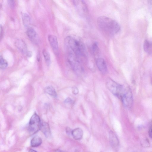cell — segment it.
<instances>
[{
  "label": "cell",
  "mask_w": 152,
  "mask_h": 152,
  "mask_svg": "<svg viewBox=\"0 0 152 152\" xmlns=\"http://www.w3.org/2000/svg\"><path fill=\"white\" fill-rule=\"evenodd\" d=\"M66 53H70L82 61L87 55L86 47L81 39L75 36H68L64 40Z\"/></svg>",
  "instance_id": "obj_1"
},
{
  "label": "cell",
  "mask_w": 152,
  "mask_h": 152,
  "mask_svg": "<svg viewBox=\"0 0 152 152\" xmlns=\"http://www.w3.org/2000/svg\"><path fill=\"white\" fill-rule=\"evenodd\" d=\"M97 23L100 29L109 35L115 34L120 29L119 25L116 21L106 16L99 17L97 19Z\"/></svg>",
  "instance_id": "obj_2"
},
{
  "label": "cell",
  "mask_w": 152,
  "mask_h": 152,
  "mask_svg": "<svg viewBox=\"0 0 152 152\" xmlns=\"http://www.w3.org/2000/svg\"><path fill=\"white\" fill-rule=\"evenodd\" d=\"M41 122L39 117L36 113H34L31 117L28 126V130L31 134L36 133L40 129Z\"/></svg>",
  "instance_id": "obj_3"
},
{
  "label": "cell",
  "mask_w": 152,
  "mask_h": 152,
  "mask_svg": "<svg viewBox=\"0 0 152 152\" xmlns=\"http://www.w3.org/2000/svg\"><path fill=\"white\" fill-rule=\"evenodd\" d=\"M73 3L77 12L82 17H86L88 14V10L87 6L83 1H73Z\"/></svg>",
  "instance_id": "obj_4"
},
{
  "label": "cell",
  "mask_w": 152,
  "mask_h": 152,
  "mask_svg": "<svg viewBox=\"0 0 152 152\" xmlns=\"http://www.w3.org/2000/svg\"><path fill=\"white\" fill-rule=\"evenodd\" d=\"M121 99L125 107L129 108L131 107L133 103L132 94L131 90L129 87Z\"/></svg>",
  "instance_id": "obj_5"
},
{
  "label": "cell",
  "mask_w": 152,
  "mask_h": 152,
  "mask_svg": "<svg viewBox=\"0 0 152 152\" xmlns=\"http://www.w3.org/2000/svg\"><path fill=\"white\" fill-rule=\"evenodd\" d=\"M106 85L107 89L113 94L117 97L121 85L111 79L108 80Z\"/></svg>",
  "instance_id": "obj_6"
},
{
  "label": "cell",
  "mask_w": 152,
  "mask_h": 152,
  "mask_svg": "<svg viewBox=\"0 0 152 152\" xmlns=\"http://www.w3.org/2000/svg\"><path fill=\"white\" fill-rule=\"evenodd\" d=\"M26 33L28 37L33 42L36 43L38 42V35L34 28L31 27H28Z\"/></svg>",
  "instance_id": "obj_7"
},
{
  "label": "cell",
  "mask_w": 152,
  "mask_h": 152,
  "mask_svg": "<svg viewBox=\"0 0 152 152\" xmlns=\"http://www.w3.org/2000/svg\"><path fill=\"white\" fill-rule=\"evenodd\" d=\"M109 137L111 146L113 149H117L119 145V142L117 136L113 132L110 131L109 133Z\"/></svg>",
  "instance_id": "obj_8"
},
{
  "label": "cell",
  "mask_w": 152,
  "mask_h": 152,
  "mask_svg": "<svg viewBox=\"0 0 152 152\" xmlns=\"http://www.w3.org/2000/svg\"><path fill=\"white\" fill-rule=\"evenodd\" d=\"M15 47L22 53L26 54L28 51L24 42L21 39L17 40L15 43Z\"/></svg>",
  "instance_id": "obj_9"
},
{
  "label": "cell",
  "mask_w": 152,
  "mask_h": 152,
  "mask_svg": "<svg viewBox=\"0 0 152 152\" xmlns=\"http://www.w3.org/2000/svg\"><path fill=\"white\" fill-rule=\"evenodd\" d=\"M48 39L51 48L55 53L58 50V44L56 37L54 35L50 34L48 36Z\"/></svg>",
  "instance_id": "obj_10"
},
{
  "label": "cell",
  "mask_w": 152,
  "mask_h": 152,
  "mask_svg": "<svg viewBox=\"0 0 152 152\" xmlns=\"http://www.w3.org/2000/svg\"><path fill=\"white\" fill-rule=\"evenodd\" d=\"M96 64L98 69L101 72L103 73L107 72V68L106 64L103 58H97L96 61Z\"/></svg>",
  "instance_id": "obj_11"
},
{
  "label": "cell",
  "mask_w": 152,
  "mask_h": 152,
  "mask_svg": "<svg viewBox=\"0 0 152 152\" xmlns=\"http://www.w3.org/2000/svg\"><path fill=\"white\" fill-rule=\"evenodd\" d=\"M40 130L46 137H49L51 136L50 128L48 123L45 122L41 123Z\"/></svg>",
  "instance_id": "obj_12"
},
{
  "label": "cell",
  "mask_w": 152,
  "mask_h": 152,
  "mask_svg": "<svg viewBox=\"0 0 152 152\" xmlns=\"http://www.w3.org/2000/svg\"><path fill=\"white\" fill-rule=\"evenodd\" d=\"M83 132V130L80 128H76L72 130V136L76 140H80L82 138Z\"/></svg>",
  "instance_id": "obj_13"
},
{
  "label": "cell",
  "mask_w": 152,
  "mask_h": 152,
  "mask_svg": "<svg viewBox=\"0 0 152 152\" xmlns=\"http://www.w3.org/2000/svg\"><path fill=\"white\" fill-rule=\"evenodd\" d=\"M143 49L148 54H152V42L147 40H145L144 43Z\"/></svg>",
  "instance_id": "obj_14"
},
{
  "label": "cell",
  "mask_w": 152,
  "mask_h": 152,
  "mask_svg": "<svg viewBox=\"0 0 152 152\" xmlns=\"http://www.w3.org/2000/svg\"><path fill=\"white\" fill-rule=\"evenodd\" d=\"M42 143L40 137L36 136L33 137L31 141V145L32 147H36L39 146Z\"/></svg>",
  "instance_id": "obj_15"
},
{
  "label": "cell",
  "mask_w": 152,
  "mask_h": 152,
  "mask_svg": "<svg viewBox=\"0 0 152 152\" xmlns=\"http://www.w3.org/2000/svg\"><path fill=\"white\" fill-rule=\"evenodd\" d=\"M22 20L24 26L29 27L31 22V18L29 15L26 13H24L22 16Z\"/></svg>",
  "instance_id": "obj_16"
},
{
  "label": "cell",
  "mask_w": 152,
  "mask_h": 152,
  "mask_svg": "<svg viewBox=\"0 0 152 152\" xmlns=\"http://www.w3.org/2000/svg\"><path fill=\"white\" fill-rule=\"evenodd\" d=\"M45 91L46 93L54 97L57 96V93L54 88L52 86H48L45 89Z\"/></svg>",
  "instance_id": "obj_17"
},
{
  "label": "cell",
  "mask_w": 152,
  "mask_h": 152,
  "mask_svg": "<svg viewBox=\"0 0 152 152\" xmlns=\"http://www.w3.org/2000/svg\"><path fill=\"white\" fill-rule=\"evenodd\" d=\"M42 53L47 65L49 66L51 62L50 53L45 49L43 50Z\"/></svg>",
  "instance_id": "obj_18"
},
{
  "label": "cell",
  "mask_w": 152,
  "mask_h": 152,
  "mask_svg": "<svg viewBox=\"0 0 152 152\" xmlns=\"http://www.w3.org/2000/svg\"><path fill=\"white\" fill-rule=\"evenodd\" d=\"M8 66V63L7 61L2 56L0 57V68L4 69L6 68Z\"/></svg>",
  "instance_id": "obj_19"
},
{
  "label": "cell",
  "mask_w": 152,
  "mask_h": 152,
  "mask_svg": "<svg viewBox=\"0 0 152 152\" xmlns=\"http://www.w3.org/2000/svg\"><path fill=\"white\" fill-rule=\"evenodd\" d=\"M92 51L93 53L94 54H96L98 52L99 48L98 45L96 42L94 43L92 47Z\"/></svg>",
  "instance_id": "obj_20"
},
{
  "label": "cell",
  "mask_w": 152,
  "mask_h": 152,
  "mask_svg": "<svg viewBox=\"0 0 152 152\" xmlns=\"http://www.w3.org/2000/svg\"><path fill=\"white\" fill-rule=\"evenodd\" d=\"M141 143V145L143 146L148 147L149 146V142L148 139H146Z\"/></svg>",
  "instance_id": "obj_21"
},
{
  "label": "cell",
  "mask_w": 152,
  "mask_h": 152,
  "mask_svg": "<svg viewBox=\"0 0 152 152\" xmlns=\"http://www.w3.org/2000/svg\"><path fill=\"white\" fill-rule=\"evenodd\" d=\"M8 4L12 9H13L15 6V1L14 0H8Z\"/></svg>",
  "instance_id": "obj_22"
},
{
  "label": "cell",
  "mask_w": 152,
  "mask_h": 152,
  "mask_svg": "<svg viewBox=\"0 0 152 152\" xmlns=\"http://www.w3.org/2000/svg\"><path fill=\"white\" fill-rule=\"evenodd\" d=\"M64 103L68 105H71L73 103V101L70 98L68 97L64 101Z\"/></svg>",
  "instance_id": "obj_23"
},
{
  "label": "cell",
  "mask_w": 152,
  "mask_h": 152,
  "mask_svg": "<svg viewBox=\"0 0 152 152\" xmlns=\"http://www.w3.org/2000/svg\"><path fill=\"white\" fill-rule=\"evenodd\" d=\"M72 130L69 127H67L66 128V134L69 136L72 135Z\"/></svg>",
  "instance_id": "obj_24"
},
{
  "label": "cell",
  "mask_w": 152,
  "mask_h": 152,
  "mask_svg": "<svg viewBox=\"0 0 152 152\" xmlns=\"http://www.w3.org/2000/svg\"><path fill=\"white\" fill-rule=\"evenodd\" d=\"M72 93L75 95L79 93V90L78 88L75 86L72 87Z\"/></svg>",
  "instance_id": "obj_25"
},
{
  "label": "cell",
  "mask_w": 152,
  "mask_h": 152,
  "mask_svg": "<svg viewBox=\"0 0 152 152\" xmlns=\"http://www.w3.org/2000/svg\"><path fill=\"white\" fill-rule=\"evenodd\" d=\"M148 5L150 11L152 13V1H148Z\"/></svg>",
  "instance_id": "obj_26"
},
{
  "label": "cell",
  "mask_w": 152,
  "mask_h": 152,
  "mask_svg": "<svg viewBox=\"0 0 152 152\" xmlns=\"http://www.w3.org/2000/svg\"><path fill=\"white\" fill-rule=\"evenodd\" d=\"M0 40H1V39L3 35V31L2 27V26L1 25H0Z\"/></svg>",
  "instance_id": "obj_27"
},
{
  "label": "cell",
  "mask_w": 152,
  "mask_h": 152,
  "mask_svg": "<svg viewBox=\"0 0 152 152\" xmlns=\"http://www.w3.org/2000/svg\"><path fill=\"white\" fill-rule=\"evenodd\" d=\"M148 134L149 137L152 138V124L149 130Z\"/></svg>",
  "instance_id": "obj_28"
},
{
  "label": "cell",
  "mask_w": 152,
  "mask_h": 152,
  "mask_svg": "<svg viewBox=\"0 0 152 152\" xmlns=\"http://www.w3.org/2000/svg\"><path fill=\"white\" fill-rule=\"evenodd\" d=\"M26 55L28 57H31L32 55V53L31 51H28Z\"/></svg>",
  "instance_id": "obj_29"
},
{
  "label": "cell",
  "mask_w": 152,
  "mask_h": 152,
  "mask_svg": "<svg viewBox=\"0 0 152 152\" xmlns=\"http://www.w3.org/2000/svg\"><path fill=\"white\" fill-rule=\"evenodd\" d=\"M29 152H37L36 151L34 150L33 149H29Z\"/></svg>",
  "instance_id": "obj_30"
},
{
  "label": "cell",
  "mask_w": 152,
  "mask_h": 152,
  "mask_svg": "<svg viewBox=\"0 0 152 152\" xmlns=\"http://www.w3.org/2000/svg\"><path fill=\"white\" fill-rule=\"evenodd\" d=\"M55 152H63L60 150H57L55 151Z\"/></svg>",
  "instance_id": "obj_31"
}]
</instances>
